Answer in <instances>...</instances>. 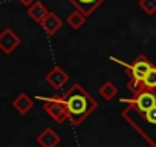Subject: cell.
I'll return each mask as SVG.
<instances>
[{"mask_svg":"<svg viewBox=\"0 0 156 147\" xmlns=\"http://www.w3.org/2000/svg\"><path fill=\"white\" fill-rule=\"evenodd\" d=\"M100 97L104 101H112L116 95H118V88L112 83V81H106L101 88H100Z\"/></svg>","mask_w":156,"mask_h":147,"instance_id":"14","label":"cell"},{"mask_svg":"<svg viewBox=\"0 0 156 147\" xmlns=\"http://www.w3.org/2000/svg\"><path fill=\"white\" fill-rule=\"evenodd\" d=\"M44 80H46V83H48L52 89L60 91L63 86L67 84V81H69V74H67L61 66H54V67L46 74V75H44Z\"/></svg>","mask_w":156,"mask_h":147,"instance_id":"7","label":"cell"},{"mask_svg":"<svg viewBox=\"0 0 156 147\" xmlns=\"http://www.w3.org/2000/svg\"><path fill=\"white\" fill-rule=\"evenodd\" d=\"M121 117L150 144V147H156V106L142 113L127 104L121 112Z\"/></svg>","mask_w":156,"mask_h":147,"instance_id":"2","label":"cell"},{"mask_svg":"<svg viewBox=\"0 0 156 147\" xmlns=\"http://www.w3.org/2000/svg\"><path fill=\"white\" fill-rule=\"evenodd\" d=\"M86 20H87V17H86L81 11L75 9V11H72V13L67 16L66 23L69 25V28H70V29L78 31V29H81V28L86 25Z\"/></svg>","mask_w":156,"mask_h":147,"instance_id":"13","label":"cell"},{"mask_svg":"<svg viewBox=\"0 0 156 147\" xmlns=\"http://www.w3.org/2000/svg\"><path fill=\"white\" fill-rule=\"evenodd\" d=\"M121 103H127L132 106L136 112H148L156 106V91L151 89H144L139 94L133 95L132 98H119Z\"/></svg>","mask_w":156,"mask_h":147,"instance_id":"5","label":"cell"},{"mask_svg":"<svg viewBox=\"0 0 156 147\" xmlns=\"http://www.w3.org/2000/svg\"><path fill=\"white\" fill-rule=\"evenodd\" d=\"M19 2L23 5V6H26V8H29L31 5H34L35 2H37V0H19Z\"/></svg>","mask_w":156,"mask_h":147,"instance_id":"17","label":"cell"},{"mask_svg":"<svg viewBox=\"0 0 156 147\" xmlns=\"http://www.w3.org/2000/svg\"><path fill=\"white\" fill-rule=\"evenodd\" d=\"M38 100L43 101V110L58 124L64 123L66 120H69L67 115V109L64 106L63 97L60 95H54V97H35Z\"/></svg>","mask_w":156,"mask_h":147,"instance_id":"4","label":"cell"},{"mask_svg":"<svg viewBox=\"0 0 156 147\" xmlns=\"http://www.w3.org/2000/svg\"><path fill=\"white\" fill-rule=\"evenodd\" d=\"M69 3L75 6V9L81 11L86 17H89L98 6H101L106 0H67Z\"/></svg>","mask_w":156,"mask_h":147,"instance_id":"11","label":"cell"},{"mask_svg":"<svg viewBox=\"0 0 156 147\" xmlns=\"http://www.w3.org/2000/svg\"><path fill=\"white\" fill-rule=\"evenodd\" d=\"M40 26H41V29H43L48 35H54V34H57V32L61 29L63 20H61L55 13L49 11V14H48V16L43 19V22L40 23Z\"/></svg>","mask_w":156,"mask_h":147,"instance_id":"9","label":"cell"},{"mask_svg":"<svg viewBox=\"0 0 156 147\" xmlns=\"http://www.w3.org/2000/svg\"><path fill=\"white\" fill-rule=\"evenodd\" d=\"M11 106H12V109H14L17 113L26 115V113H29L31 109L34 107V100H32L28 94L22 92V94H19V95L12 100Z\"/></svg>","mask_w":156,"mask_h":147,"instance_id":"10","label":"cell"},{"mask_svg":"<svg viewBox=\"0 0 156 147\" xmlns=\"http://www.w3.org/2000/svg\"><path fill=\"white\" fill-rule=\"evenodd\" d=\"M48 14H49V9L40 2V0H37L34 5H31V6L28 8V16H29L35 23H38V25L43 22V19H44Z\"/></svg>","mask_w":156,"mask_h":147,"instance_id":"12","label":"cell"},{"mask_svg":"<svg viewBox=\"0 0 156 147\" xmlns=\"http://www.w3.org/2000/svg\"><path fill=\"white\" fill-rule=\"evenodd\" d=\"M37 144L40 147H57L61 142V136L58 135L57 130H54L52 127H44L35 138Z\"/></svg>","mask_w":156,"mask_h":147,"instance_id":"8","label":"cell"},{"mask_svg":"<svg viewBox=\"0 0 156 147\" xmlns=\"http://www.w3.org/2000/svg\"><path fill=\"white\" fill-rule=\"evenodd\" d=\"M138 6H139L141 11L145 13L147 16L156 14V0H139Z\"/></svg>","mask_w":156,"mask_h":147,"instance_id":"16","label":"cell"},{"mask_svg":"<svg viewBox=\"0 0 156 147\" xmlns=\"http://www.w3.org/2000/svg\"><path fill=\"white\" fill-rule=\"evenodd\" d=\"M63 101L67 109L69 121L73 126H80L98 107V103L92 98V95L78 83L69 88V91L63 95Z\"/></svg>","mask_w":156,"mask_h":147,"instance_id":"1","label":"cell"},{"mask_svg":"<svg viewBox=\"0 0 156 147\" xmlns=\"http://www.w3.org/2000/svg\"><path fill=\"white\" fill-rule=\"evenodd\" d=\"M144 88L145 89H151L156 91V66H153L144 77Z\"/></svg>","mask_w":156,"mask_h":147,"instance_id":"15","label":"cell"},{"mask_svg":"<svg viewBox=\"0 0 156 147\" xmlns=\"http://www.w3.org/2000/svg\"><path fill=\"white\" fill-rule=\"evenodd\" d=\"M20 45H22V38L11 28H5L0 32V51L5 55H11Z\"/></svg>","mask_w":156,"mask_h":147,"instance_id":"6","label":"cell"},{"mask_svg":"<svg viewBox=\"0 0 156 147\" xmlns=\"http://www.w3.org/2000/svg\"><path fill=\"white\" fill-rule=\"evenodd\" d=\"M109 60H110V61H115L116 64H119V66H122V67L126 69V74H127V77H129V81H127L126 88H127L133 95H136V94H139L141 91L145 89V88H144V83H142V81H144V77H145V74L154 66V64L148 60L147 55L139 54L132 64H129V63H126V61H122V60H119V58H116V57H113V55H110Z\"/></svg>","mask_w":156,"mask_h":147,"instance_id":"3","label":"cell"}]
</instances>
